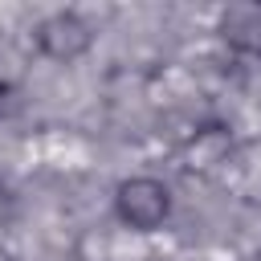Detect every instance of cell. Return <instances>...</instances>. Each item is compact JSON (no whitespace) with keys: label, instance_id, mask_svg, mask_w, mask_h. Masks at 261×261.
Segmentation results:
<instances>
[{"label":"cell","instance_id":"cell-1","mask_svg":"<svg viewBox=\"0 0 261 261\" xmlns=\"http://www.w3.org/2000/svg\"><path fill=\"white\" fill-rule=\"evenodd\" d=\"M171 216V188L159 175H126L114 188V220L130 232H155Z\"/></svg>","mask_w":261,"mask_h":261},{"label":"cell","instance_id":"cell-2","mask_svg":"<svg viewBox=\"0 0 261 261\" xmlns=\"http://www.w3.org/2000/svg\"><path fill=\"white\" fill-rule=\"evenodd\" d=\"M90 45H94V24L73 8H57V12H49L33 24V49L45 61L69 65V61L86 57Z\"/></svg>","mask_w":261,"mask_h":261},{"label":"cell","instance_id":"cell-3","mask_svg":"<svg viewBox=\"0 0 261 261\" xmlns=\"http://www.w3.org/2000/svg\"><path fill=\"white\" fill-rule=\"evenodd\" d=\"M232 155V126L224 118H204L200 126H192V135L179 143V163L192 175H208L220 163H228Z\"/></svg>","mask_w":261,"mask_h":261},{"label":"cell","instance_id":"cell-4","mask_svg":"<svg viewBox=\"0 0 261 261\" xmlns=\"http://www.w3.org/2000/svg\"><path fill=\"white\" fill-rule=\"evenodd\" d=\"M216 37L228 53L261 65V0H237L216 12Z\"/></svg>","mask_w":261,"mask_h":261}]
</instances>
